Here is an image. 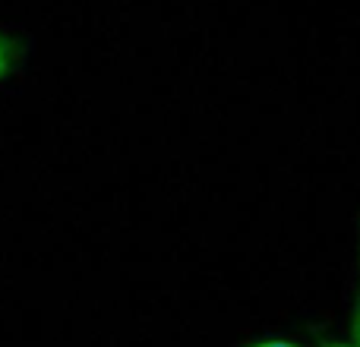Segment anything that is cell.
<instances>
[{"mask_svg":"<svg viewBox=\"0 0 360 347\" xmlns=\"http://www.w3.org/2000/svg\"><path fill=\"white\" fill-rule=\"evenodd\" d=\"M0 73H4V41H0Z\"/></svg>","mask_w":360,"mask_h":347,"instance_id":"cell-3","label":"cell"},{"mask_svg":"<svg viewBox=\"0 0 360 347\" xmlns=\"http://www.w3.org/2000/svg\"><path fill=\"white\" fill-rule=\"evenodd\" d=\"M326 347H351V344H326Z\"/></svg>","mask_w":360,"mask_h":347,"instance_id":"cell-4","label":"cell"},{"mask_svg":"<svg viewBox=\"0 0 360 347\" xmlns=\"http://www.w3.org/2000/svg\"><path fill=\"white\" fill-rule=\"evenodd\" d=\"M253 347H297V344H288V341H262V344H253Z\"/></svg>","mask_w":360,"mask_h":347,"instance_id":"cell-2","label":"cell"},{"mask_svg":"<svg viewBox=\"0 0 360 347\" xmlns=\"http://www.w3.org/2000/svg\"><path fill=\"white\" fill-rule=\"evenodd\" d=\"M351 347H360V300L354 310V325H351Z\"/></svg>","mask_w":360,"mask_h":347,"instance_id":"cell-1","label":"cell"}]
</instances>
